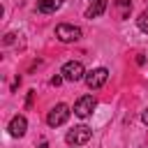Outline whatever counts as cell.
Returning a JSON list of instances; mask_svg holds the SVG:
<instances>
[{"instance_id":"6da1fadb","label":"cell","mask_w":148,"mask_h":148,"mask_svg":"<svg viewBox=\"0 0 148 148\" xmlns=\"http://www.w3.org/2000/svg\"><path fill=\"white\" fill-rule=\"evenodd\" d=\"M90 136H92V130L86 127V125H79V127H74V130L67 132L65 141H67L69 146H83V143L90 141Z\"/></svg>"},{"instance_id":"7a4b0ae2","label":"cell","mask_w":148,"mask_h":148,"mask_svg":"<svg viewBox=\"0 0 148 148\" xmlns=\"http://www.w3.org/2000/svg\"><path fill=\"white\" fill-rule=\"evenodd\" d=\"M106 79H109V69L106 67H97V69H90V72H86V86L90 88V90H97V88H102L104 83H106Z\"/></svg>"},{"instance_id":"3957f363","label":"cell","mask_w":148,"mask_h":148,"mask_svg":"<svg viewBox=\"0 0 148 148\" xmlns=\"http://www.w3.org/2000/svg\"><path fill=\"white\" fill-rule=\"evenodd\" d=\"M60 74L65 76V81H81V79H86V69H83V65L79 60L65 62L62 69H60Z\"/></svg>"},{"instance_id":"277c9868","label":"cell","mask_w":148,"mask_h":148,"mask_svg":"<svg viewBox=\"0 0 148 148\" xmlns=\"http://www.w3.org/2000/svg\"><path fill=\"white\" fill-rule=\"evenodd\" d=\"M69 106L67 104H56L51 111H49V116H46V123H49V127H58V125H62V123H67V118H69Z\"/></svg>"},{"instance_id":"5b68a950","label":"cell","mask_w":148,"mask_h":148,"mask_svg":"<svg viewBox=\"0 0 148 148\" xmlns=\"http://www.w3.org/2000/svg\"><path fill=\"white\" fill-rule=\"evenodd\" d=\"M95 106H97V99H95L92 95H83V97L76 99V104H74V113H76L79 118H88V116L92 113Z\"/></svg>"},{"instance_id":"8992f818","label":"cell","mask_w":148,"mask_h":148,"mask_svg":"<svg viewBox=\"0 0 148 148\" xmlns=\"http://www.w3.org/2000/svg\"><path fill=\"white\" fill-rule=\"evenodd\" d=\"M56 37L60 39V42H76L79 37H81V28H76V25H69V23H60L58 28H56Z\"/></svg>"},{"instance_id":"52a82bcc","label":"cell","mask_w":148,"mask_h":148,"mask_svg":"<svg viewBox=\"0 0 148 148\" xmlns=\"http://www.w3.org/2000/svg\"><path fill=\"white\" fill-rule=\"evenodd\" d=\"M9 134L12 136H23L25 134V130H28V120H25V116H14L12 120H9Z\"/></svg>"},{"instance_id":"ba28073f","label":"cell","mask_w":148,"mask_h":148,"mask_svg":"<svg viewBox=\"0 0 148 148\" xmlns=\"http://www.w3.org/2000/svg\"><path fill=\"white\" fill-rule=\"evenodd\" d=\"M106 12V0H90V7L86 9V18H97Z\"/></svg>"},{"instance_id":"9c48e42d","label":"cell","mask_w":148,"mask_h":148,"mask_svg":"<svg viewBox=\"0 0 148 148\" xmlns=\"http://www.w3.org/2000/svg\"><path fill=\"white\" fill-rule=\"evenodd\" d=\"M60 5H62V0H37V9L42 14H53Z\"/></svg>"},{"instance_id":"30bf717a","label":"cell","mask_w":148,"mask_h":148,"mask_svg":"<svg viewBox=\"0 0 148 148\" xmlns=\"http://www.w3.org/2000/svg\"><path fill=\"white\" fill-rule=\"evenodd\" d=\"M116 7L120 9V18H127L130 16V9H132V2L130 0H116Z\"/></svg>"},{"instance_id":"8fae6325","label":"cell","mask_w":148,"mask_h":148,"mask_svg":"<svg viewBox=\"0 0 148 148\" xmlns=\"http://www.w3.org/2000/svg\"><path fill=\"white\" fill-rule=\"evenodd\" d=\"M136 25H139V30L141 32H148V7L139 14V18H136Z\"/></svg>"},{"instance_id":"7c38bea8","label":"cell","mask_w":148,"mask_h":148,"mask_svg":"<svg viewBox=\"0 0 148 148\" xmlns=\"http://www.w3.org/2000/svg\"><path fill=\"white\" fill-rule=\"evenodd\" d=\"M62 79H65L62 74H56V76L51 79V86H60V83H62Z\"/></svg>"},{"instance_id":"4fadbf2b","label":"cell","mask_w":148,"mask_h":148,"mask_svg":"<svg viewBox=\"0 0 148 148\" xmlns=\"http://www.w3.org/2000/svg\"><path fill=\"white\" fill-rule=\"evenodd\" d=\"M141 120H143V123H146V125H148V109H146V111H143V113H141Z\"/></svg>"},{"instance_id":"5bb4252c","label":"cell","mask_w":148,"mask_h":148,"mask_svg":"<svg viewBox=\"0 0 148 148\" xmlns=\"http://www.w3.org/2000/svg\"><path fill=\"white\" fill-rule=\"evenodd\" d=\"M39 148H49V143H46V141H42V143H39Z\"/></svg>"}]
</instances>
